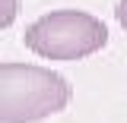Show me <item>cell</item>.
I'll return each mask as SVG.
<instances>
[{"label":"cell","mask_w":127,"mask_h":123,"mask_svg":"<svg viewBox=\"0 0 127 123\" xmlns=\"http://www.w3.org/2000/svg\"><path fill=\"white\" fill-rule=\"evenodd\" d=\"M19 16V0H0V32L10 29Z\"/></svg>","instance_id":"3957f363"},{"label":"cell","mask_w":127,"mask_h":123,"mask_svg":"<svg viewBox=\"0 0 127 123\" xmlns=\"http://www.w3.org/2000/svg\"><path fill=\"white\" fill-rule=\"evenodd\" d=\"M22 44L41 60H86L108 44V29L86 10H51L32 22Z\"/></svg>","instance_id":"7a4b0ae2"},{"label":"cell","mask_w":127,"mask_h":123,"mask_svg":"<svg viewBox=\"0 0 127 123\" xmlns=\"http://www.w3.org/2000/svg\"><path fill=\"white\" fill-rule=\"evenodd\" d=\"M70 82L38 63H0V123H38L67 110Z\"/></svg>","instance_id":"6da1fadb"},{"label":"cell","mask_w":127,"mask_h":123,"mask_svg":"<svg viewBox=\"0 0 127 123\" xmlns=\"http://www.w3.org/2000/svg\"><path fill=\"white\" fill-rule=\"evenodd\" d=\"M114 16H118V22H121V29L127 32V0H118V6H114Z\"/></svg>","instance_id":"277c9868"}]
</instances>
